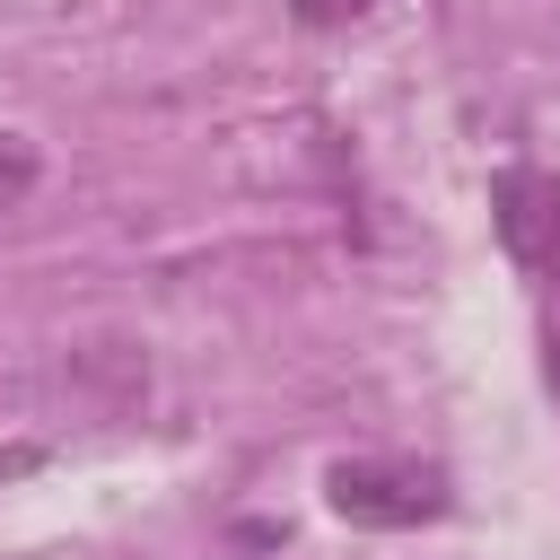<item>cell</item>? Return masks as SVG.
I'll use <instances>...</instances> for the list:
<instances>
[{
    "label": "cell",
    "mask_w": 560,
    "mask_h": 560,
    "mask_svg": "<svg viewBox=\"0 0 560 560\" xmlns=\"http://www.w3.org/2000/svg\"><path fill=\"white\" fill-rule=\"evenodd\" d=\"M324 508L341 525L402 534V525H438L455 508V481H446V464H420V455H341L324 472Z\"/></svg>",
    "instance_id": "cell-2"
},
{
    "label": "cell",
    "mask_w": 560,
    "mask_h": 560,
    "mask_svg": "<svg viewBox=\"0 0 560 560\" xmlns=\"http://www.w3.org/2000/svg\"><path fill=\"white\" fill-rule=\"evenodd\" d=\"M44 464V446H0V481H18V472H35Z\"/></svg>",
    "instance_id": "cell-5"
},
{
    "label": "cell",
    "mask_w": 560,
    "mask_h": 560,
    "mask_svg": "<svg viewBox=\"0 0 560 560\" xmlns=\"http://www.w3.org/2000/svg\"><path fill=\"white\" fill-rule=\"evenodd\" d=\"M490 228H499L508 262L525 271V289L542 306V350H551V376H560V175L499 166L490 175Z\"/></svg>",
    "instance_id": "cell-1"
},
{
    "label": "cell",
    "mask_w": 560,
    "mask_h": 560,
    "mask_svg": "<svg viewBox=\"0 0 560 560\" xmlns=\"http://www.w3.org/2000/svg\"><path fill=\"white\" fill-rule=\"evenodd\" d=\"M35 184H44V149L26 131H0V210H18Z\"/></svg>",
    "instance_id": "cell-3"
},
{
    "label": "cell",
    "mask_w": 560,
    "mask_h": 560,
    "mask_svg": "<svg viewBox=\"0 0 560 560\" xmlns=\"http://www.w3.org/2000/svg\"><path fill=\"white\" fill-rule=\"evenodd\" d=\"M298 9V26H350V18H368L376 0H289Z\"/></svg>",
    "instance_id": "cell-4"
}]
</instances>
